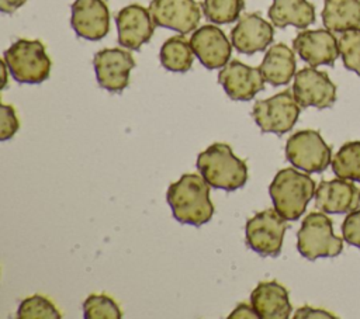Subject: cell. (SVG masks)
I'll return each instance as SVG.
<instances>
[{
    "label": "cell",
    "mask_w": 360,
    "mask_h": 319,
    "mask_svg": "<svg viewBox=\"0 0 360 319\" xmlns=\"http://www.w3.org/2000/svg\"><path fill=\"white\" fill-rule=\"evenodd\" d=\"M243 8V0H202V13L214 24H231L236 21Z\"/></svg>",
    "instance_id": "cell-25"
},
{
    "label": "cell",
    "mask_w": 360,
    "mask_h": 319,
    "mask_svg": "<svg viewBox=\"0 0 360 319\" xmlns=\"http://www.w3.org/2000/svg\"><path fill=\"white\" fill-rule=\"evenodd\" d=\"M315 181L292 167L277 171L269 185L274 209L287 221H297L315 195Z\"/></svg>",
    "instance_id": "cell-3"
},
{
    "label": "cell",
    "mask_w": 360,
    "mask_h": 319,
    "mask_svg": "<svg viewBox=\"0 0 360 319\" xmlns=\"http://www.w3.org/2000/svg\"><path fill=\"white\" fill-rule=\"evenodd\" d=\"M287 219L276 209H264L246 222V243L260 256L276 257L281 252Z\"/></svg>",
    "instance_id": "cell-8"
},
{
    "label": "cell",
    "mask_w": 360,
    "mask_h": 319,
    "mask_svg": "<svg viewBox=\"0 0 360 319\" xmlns=\"http://www.w3.org/2000/svg\"><path fill=\"white\" fill-rule=\"evenodd\" d=\"M218 83L231 100L249 101L264 89V77L260 67H253L240 60H231L218 73Z\"/></svg>",
    "instance_id": "cell-12"
},
{
    "label": "cell",
    "mask_w": 360,
    "mask_h": 319,
    "mask_svg": "<svg viewBox=\"0 0 360 319\" xmlns=\"http://www.w3.org/2000/svg\"><path fill=\"white\" fill-rule=\"evenodd\" d=\"M197 169L214 188L235 191L248 181V166L226 143H212L197 157Z\"/></svg>",
    "instance_id": "cell-2"
},
{
    "label": "cell",
    "mask_w": 360,
    "mask_h": 319,
    "mask_svg": "<svg viewBox=\"0 0 360 319\" xmlns=\"http://www.w3.org/2000/svg\"><path fill=\"white\" fill-rule=\"evenodd\" d=\"M267 14L277 28L292 25L304 30L315 22V7L308 0H273Z\"/></svg>",
    "instance_id": "cell-21"
},
{
    "label": "cell",
    "mask_w": 360,
    "mask_h": 319,
    "mask_svg": "<svg viewBox=\"0 0 360 319\" xmlns=\"http://www.w3.org/2000/svg\"><path fill=\"white\" fill-rule=\"evenodd\" d=\"M210 184L195 173H186L172 183L166 193L173 216L180 223L201 226L214 215V204L210 200Z\"/></svg>",
    "instance_id": "cell-1"
},
{
    "label": "cell",
    "mask_w": 360,
    "mask_h": 319,
    "mask_svg": "<svg viewBox=\"0 0 360 319\" xmlns=\"http://www.w3.org/2000/svg\"><path fill=\"white\" fill-rule=\"evenodd\" d=\"M194 51L190 41L184 35H174L166 39L160 48L159 59L166 70L184 73L191 69L194 60Z\"/></svg>",
    "instance_id": "cell-23"
},
{
    "label": "cell",
    "mask_w": 360,
    "mask_h": 319,
    "mask_svg": "<svg viewBox=\"0 0 360 319\" xmlns=\"http://www.w3.org/2000/svg\"><path fill=\"white\" fill-rule=\"evenodd\" d=\"M339 51L346 69L360 76V31H346L339 38Z\"/></svg>",
    "instance_id": "cell-28"
},
{
    "label": "cell",
    "mask_w": 360,
    "mask_h": 319,
    "mask_svg": "<svg viewBox=\"0 0 360 319\" xmlns=\"http://www.w3.org/2000/svg\"><path fill=\"white\" fill-rule=\"evenodd\" d=\"M260 72L271 86H284L295 76V55L285 44L271 45L260 63Z\"/></svg>",
    "instance_id": "cell-20"
},
{
    "label": "cell",
    "mask_w": 360,
    "mask_h": 319,
    "mask_svg": "<svg viewBox=\"0 0 360 319\" xmlns=\"http://www.w3.org/2000/svg\"><path fill=\"white\" fill-rule=\"evenodd\" d=\"M274 38L273 25L257 13L243 14L231 31L232 46L245 55L264 51Z\"/></svg>",
    "instance_id": "cell-16"
},
{
    "label": "cell",
    "mask_w": 360,
    "mask_h": 319,
    "mask_svg": "<svg viewBox=\"0 0 360 319\" xmlns=\"http://www.w3.org/2000/svg\"><path fill=\"white\" fill-rule=\"evenodd\" d=\"M285 157L297 169L321 173L330 164L332 149L318 131L302 129L287 139Z\"/></svg>",
    "instance_id": "cell-7"
},
{
    "label": "cell",
    "mask_w": 360,
    "mask_h": 319,
    "mask_svg": "<svg viewBox=\"0 0 360 319\" xmlns=\"http://www.w3.org/2000/svg\"><path fill=\"white\" fill-rule=\"evenodd\" d=\"M292 48L312 67L321 65L332 66L340 55L339 39L328 28L298 32L292 41Z\"/></svg>",
    "instance_id": "cell-13"
},
{
    "label": "cell",
    "mask_w": 360,
    "mask_h": 319,
    "mask_svg": "<svg viewBox=\"0 0 360 319\" xmlns=\"http://www.w3.org/2000/svg\"><path fill=\"white\" fill-rule=\"evenodd\" d=\"M18 319H60L62 315L58 308L42 295H32L25 298L17 311Z\"/></svg>",
    "instance_id": "cell-26"
},
{
    "label": "cell",
    "mask_w": 360,
    "mask_h": 319,
    "mask_svg": "<svg viewBox=\"0 0 360 319\" xmlns=\"http://www.w3.org/2000/svg\"><path fill=\"white\" fill-rule=\"evenodd\" d=\"M315 207L325 214H347L360 207V188L346 178L322 180L315 190Z\"/></svg>",
    "instance_id": "cell-15"
},
{
    "label": "cell",
    "mask_w": 360,
    "mask_h": 319,
    "mask_svg": "<svg viewBox=\"0 0 360 319\" xmlns=\"http://www.w3.org/2000/svg\"><path fill=\"white\" fill-rule=\"evenodd\" d=\"M190 44L194 55L207 69H219L229 62L232 42L228 41L221 28L212 24H207L195 30L191 35Z\"/></svg>",
    "instance_id": "cell-17"
},
{
    "label": "cell",
    "mask_w": 360,
    "mask_h": 319,
    "mask_svg": "<svg viewBox=\"0 0 360 319\" xmlns=\"http://www.w3.org/2000/svg\"><path fill=\"white\" fill-rule=\"evenodd\" d=\"M8 72L18 83L39 84L49 77L51 59L38 39H17L4 52Z\"/></svg>",
    "instance_id": "cell-4"
},
{
    "label": "cell",
    "mask_w": 360,
    "mask_h": 319,
    "mask_svg": "<svg viewBox=\"0 0 360 319\" xmlns=\"http://www.w3.org/2000/svg\"><path fill=\"white\" fill-rule=\"evenodd\" d=\"M0 141H8L11 139L15 132L20 128L18 118L15 115L14 107L8 104H1L0 105Z\"/></svg>",
    "instance_id": "cell-29"
},
{
    "label": "cell",
    "mask_w": 360,
    "mask_h": 319,
    "mask_svg": "<svg viewBox=\"0 0 360 319\" xmlns=\"http://www.w3.org/2000/svg\"><path fill=\"white\" fill-rule=\"evenodd\" d=\"M70 25L75 32L89 41H98L110 31V11L103 0H75Z\"/></svg>",
    "instance_id": "cell-18"
},
{
    "label": "cell",
    "mask_w": 360,
    "mask_h": 319,
    "mask_svg": "<svg viewBox=\"0 0 360 319\" xmlns=\"http://www.w3.org/2000/svg\"><path fill=\"white\" fill-rule=\"evenodd\" d=\"M343 240L335 235L332 219L325 212H309L297 232V249L308 260L339 256Z\"/></svg>",
    "instance_id": "cell-5"
},
{
    "label": "cell",
    "mask_w": 360,
    "mask_h": 319,
    "mask_svg": "<svg viewBox=\"0 0 360 319\" xmlns=\"http://www.w3.org/2000/svg\"><path fill=\"white\" fill-rule=\"evenodd\" d=\"M301 112L291 90H284L269 98L257 100L252 108V117L263 134L283 135L290 132Z\"/></svg>",
    "instance_id": "cell-6"
},
{
    "label": "cell",
    "mask_w": 360,
    "mask_h": 319,
    "mask_svg": "<svg viewBox=\"0 0 360 319\" xmlns=\"http://www.w3.org/2000/svg\"><path fill=\"white\" fill-rule=\"evenodd\" d=\"M118 30V44L124 48L138 51L149 42L155 31V21L149 8L141 4H129L115 15Z\"/></svg>",
    "instance_id": "cell-14"
},
{
    "label": "cell",
    "mask_w": 360,
    "mask_h": 319,
    "mask_svg": "<svg viewBox=\"0 0 360 319\" xmlns=\"http://www.w3.org/2000/svg\"><path fill=\"white\" fill-rule=\"evenodd\" d=\"M27 0H0V10L3 13H14L17 8L24 6Z\"/></svg>",
    "instance_id": "cell-33"
},
{
    "label": "cell",
    "mask_w": 360,
    "mask_h": 319,
    "mask_svg": "<svg viewBox=\"0 0 360 319\" xmlns=\"http://www.w3.org/2000/svg\"><path fill=\"white\" fill-rule=\"evenodd\" d=\"M292 94L301 108L315 107L323 110L336 101V86L326 72L309 66L295 73Z\"/></svg>",
    "instance_id": "cell-9"
},
{
    "label": "cell",
    "mask_w": 360,
    "mask_h": 319,
    "mask_svg": "<svg viewBox=\"0 0 360 319\" xmlns=\"http://www.w3.org/2000/svg\"><path fill=\"white\" fill-rule=\"evenodd\" d=\"M235 318H238V319H240V318H243V319H255V318H259L257 316V313H256V311L253 309V306H252V304H239L233 311H232V313L229 315V319H235Z\"/></svg>",
    "instance_id": "cell-32"
},
{
    "label": "cell",
    "mask_w": 360,
    "mask_h": 319,
    "mask_svg": "<svg viewBox=\"0 0 360 319\" xmlns=\"http://www.w3.org/2000/svg\"><path fill=\"white\" fill-rule=\"evenodd\" d=\"M308 318H336L333 313L325 311V309H318V308H312V306H302L300 309H297V312L294 313V319H308Z\"/></svg>",
    "instance_id": "cell-31"
},
{
    "label": "cell",
    "mask_w": 360,
    "mask_h": 319,
    "mask_svg": "<svg viewBox=\"0 0 360 319\" xmlns=\"http://www.w3.org/2000/svg\"><path fill=\"white\" fill-rule=\"evenodd\" d=\"M250 304L260 319H287L291 315L288 291L277 281H262L250 294Z\"/></svg>",
    "instance_id": "cell-19"
},
{
    "label": "cell",
    "mask_w": 360,
    "mask_h": 319,
    "mask_svg": "<svg viewBox=\"0 0 360 319\" xmlns=\"http://www.w3.org/2000/svg\"><path fill=\"white\" fill-rule=\"evenodd\" d=\"M86 319H121L122 312L118 304L105 294H91L83 302Z\"/></svg>",
    "instance_id": "cell-27"
},
{
    "label": "cell",
    "mask_w": 360,
    "mask_h": 319,
    "mask_svg": "<svg viewBox=\"0 0 360 319\" xmlns=\"http://www.w3.org/2000/svg\"><path fill=\"white\" fill-rule=\"evenodd\" d=\"M149 11L156 25L183 35L195 31L201 18L195 0H152Z\"/></svg>",
    "instance_id": "cell-11"
},
{
    "label": "cell",
    "mask_w": 360,
    "mask_h": 319,
    "mask_svg": "<svg viewBox=\"0 0 360 319\" xmlns=\"http://www.w3.org/2000/svg\"><path fill=\"white\" fill-rule=\"evenodd\" d=\"M342 236L346 243L360 249V208L347 214L342 223Z\"/></svg>",
    "instance_id": "cell-30"
},
{
    "label": "cell",
    "mask_w": 360,
    "mask_h": 319,
    "mask_svg": "<svg viewBox=\"0 0 360 319\" xmlns=\"http://www.w3.org/2000/svg\"><path fill=\"white\" fill-rule=\"evenodd\" d=\"M322 21L332 32L360 31V0H325Z\"/></svg>",
    "instance_id": "cell-22"
},
{
    "label": "cell",
    "mask_w": 360,
    "mask_h": 319,
    "mask_svg": "<svg viewBox=\"0 0 360 319\" xmlns=\"http://www.w3.org/2000/svg\"><path fill=\"white\" fill-rule=\"evenodd\" d=\"M336 177L360 183V141L346 142L332 159Z\"/></svg>",
    "instance_id": "cell-24"
},
{
    "label": "cell",
    "mask_w": 360,
    "mask_h": 319,
    "mask_svg": "<svg viewBox=\"0 0 360 319\" xmlns=\"http://www.w3.org/2000/svg\"><path fill=\"white\" fill-rule=\"evenodd\" d=\"M93 66L98 84L111 93H120L129 83V72L135 67V59L125 49L105 48L94 55Z\"/></svg>",
    "instance_id": "cell-10"
}]
</instances>
